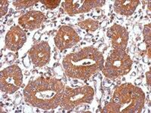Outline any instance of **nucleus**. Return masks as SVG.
<instances>
[{
    "instance_id": "nucleus-1",
    "label": "nucleus",
    "mask_w": 151,
    "mask_h": 113,
    "mask_svg": "<svg viewBox=\"0 0 151 113\" xmlns=\"http://www.w3.org/2000/svg\"><path fill=\"white\" fill-rule=\"evenodd\" d=\"M64 90L65 87L59 79L40 77L27 84L24 96L25 101L31 106L50 110L60 104Z\"/></svg>"
},
{
    "instance_id": "nucleus-2",
    "label": "nucleus",
    "mask_w": 151,
    "mask_h": 113,
    "mask_svg": "<svg viewBox=\"0 0 151 113\" xmlns=\"http://www.w3.org/2000/svg\"><path fill=\"white\" fill-rule=\"evenodd\" d=\"M67 76L73 79H89L104 66L103 54L94 47H87L75 53L69 54L62 62Z\"/></svg>"
},
{
    "instance_id": "nucleus-3",
    "label": "nucleus",
    "mask_w": 151,
    "mask_h": 113,
    "mask_svg": "<svg viewBox=\"0 0 151 113\" xmlns=\"http://www.w3.org/2000/svg\"><path fill=\"white\" fill-rule=\"evenodd\" d=\"M144 100L145 95L140 87L126 83L115 90L111 101L104 106L102 112L106 113L141 112Z\"/></svg>"
},
{
    "instance_id": "nucleus-4",
    "label": "nucleus",
    "mask_w": 151,
    "mask_h": 113,
    "mask_svg": "<svg viewBox=\"0 0 151 113\" xmlns=\"http://www.w3.org/2000/svg\"><path fill=\"white\" fill-rule=\"evenodd\" d=\"M132 66V60L125 51L114 50L107 57L102 69L106 78L116 79L129 73Z\"/></svg>"
},
{
    "instance_id": "nucleus-5",
    "label": "nucleus",
    "mask_w": 151,
    "mask_h": 113,
    "mask_svg": "<svg viewBox=\"0 0 151 113\" xmlns=\"http://www.w3.org/2000/svg\"><path fill=\"white\" fill-rule=\"evenodd\" d=\"M94 91L89 86L69 88L65 87L60 106L66 110H70L84 103H90L94 98Z\"/></svg>"
},
{
    "instance_id": "nucleus-6",
    "label": "nucleus",
    "mask_w": 151,
    "mask_h": 113,
    "mask_svg": "<svg viewBox=\"0 0 151 113\" xmlns=\"http://www.w3.org/2000/svg\"><path fill=\"white\" fill-rule=\"evenodd\" d=\"M22 82V72L17 66H10L0 73V88L2 92L13 94L20 88Z\"/></svg>"
},
{
    "instance_id": "nucleus-7",
    "label": "nucleus",
    "mask_w": 151,
    "mask_h": 113,
    "mask_svg": "<svg viewBox=\"0 0 151 113\" xmlns=\"http://www.w3.org/2000/svg\"><path fill=\"white\" fill-rule=\"evenodd\" d=\"M104 3V0H67L62 2V7L69 15L74 16L102 7Z\"/></svg>"
},
{
    "instance_id": "nucleus-8",
    "label": "nucleus",
    "mask_w": 151,
    "mask_h": 113,
    "mask_svg": "<svg viewBox=\"0 0 151 113\" xmlns=\"http://www.w3.org/2000/svg\"><path fill=\"white\" fill-rule=\"evenodd\" d=\"M80 40L79 35L68 26H64L59 29L55 37V45L60 51L68 49L77 44Z\"/></svg>"
},
{
    "instance_id": "nucleus-9",
    "label": "nucleus",
    "mask_w": 151,
    "mask_h": 113,
    "mask_svg": "<svg viewBox=\"0 0 151 113\" xmlns=\"http://www.w3.org/2000/svg\"><path fill=\"white\" fill-rule=\"evenodd\" d=\"M29 56L33 64L38 67L46 65L51 56V48L47 41L37 43L29 50Z\"/></svg>"
},
{
    "instance_id": "nucleus-10",
    "label": "nucleus",
    "mask_w": 151,
    "mask_h": 113,
    "mask_svg": "<svg viewBox=\"0 0 151 113\" xmlns=\"http://www.w3.org/2000/svg\"><path fill=\"white\" fill-rule=\"evenodd\" d=\"M107 36L111 40L113 49L116 51H125L128 45L129 33L123 26L114 24L109 29Z\"/></svg>"
},
{
    "instance_id": "nucleus-11",
    "label": "nucleus",
    "mask_w": 151,
    "mask_h": 113,
    "mask_svg": "<svg viewBox=\"0 0 151 113\" xmlns=\"http://www.w3.org/2000/svg\"><path fill=\"white\" fill-rule=\"evenodd\" d=\"M27 41L26 33L20 26H12L5 36V46L8 49L16 51L21 49Z\"/></svg>"
},
{
    "instance_id": "nucleus-12",
    "label": "nucleus",
    "mask_w": 151,
    "mask_h": 113,
    "mask_svg": "<svg viewBox=\"0 0 151 113\" xmlns=\"http://www.w3.org/2000/svg\"><path fill=\"white\" fill-rule=\"evenodd\" d=\"M45 19V16L42 12L39 11H29L19 18L18 24L24 29L34 30L40 28Z\"/></svg>"
},
{
    "instance_id": "nucleus-13",
    "label": "nucleus",
    "mask_w": 151,
    "mask_h": 113,
    "mask_svg": "<svg viewBox=\"0 0 151 113\" xmlns=\"http://www.w3.org/2000/svg\"><path fill=\"white\" fill-rule=\"evenodd\" d=\"M138 0H117L114 4V10L121 15L130 16L139 5Z\"/></svg>"
},
{
    "instance_id": "nucleus-14",
    "label": "nucleus",
    "mask_w": 151,
    "mask_h": 113,
    "mask_svg": "<svg viewBox=\"0 0 151 113\" xmlns=\"http://www.w3.org/2000/svg\"><path fill=\"white\" fill-rule=\"evenodd\" d=\"M78 25L81 29H85L87 32H94L99 27V22L95 20L88 19L86 21L79 22Z\"/></svg>"
},
{
    "instance_id": "nucleus-15",
    "label": "nucleus",
    "mask_w": 151,
    "mask_h": 113,
    "mask_svg": "<svg viewBox=\"0 0 151 113\" xmlns=\"http://www.w3.org/2000/svg\"><path fill=\"white\" fill-rule=\"evenodd\" d=\"M37 2H39V1L37 0H24V1L19 0V1H15L13 2V5L14 6H15L17 9H21L31 7Z\"/></svg>"
},
{
    "instance_id": "nucleus-16",
    "label": "nucleus",
    "mask_w": 151,
    "mask_h": 113,
    "mask_svg": "<svg viewBox=\"0 0 151 113\" xmlns=\"http://www.w3.org/2000/svg\"><path fill=\"white\" fill-rule=\"evenodd\" d=\"M151 27L150 24L146 25L144 28V31H143V35H144V42L146 43L148 48H150V43H151Z\"/></svg>"
},
{
    "instance_id": "nucleus-17",
    "label": "nucleus",
    "mask_w": 151,
    "mask_h": 113,
    "mask_svg": "<svg viewBox=\"0 0 151 113\" xmlns=\"http://www.w3.org/2000/svg\"><path fill=\"white\" fill-rule=\"evenodd\" d=\"M48 9H55L60 5V0H42L40 1Z\"/></svg>"
},
{
    "instance_id": "nucleus-18",
    "label": "nucleus",
    "mask_w": 151,
    "mask_h": 113,
    "mask_svg": "<svg viewBox=\"0 0 151 113\" xmlns=\"http://www.w3.org/2000/svg\"><path fill=\"white\" fill-rule=\"evenodd\" d=\"M9 8V2L6 0H2L0 2V13H1V17H3L6 14Z\"/></svg>"
},
{
    "instance_id": "nucleus-19",
    "label": "nucleus",
    "mask_w": 151,
    "mask_h": 113,
    "mask_svg": "<svg viewBox=\"0 0 151 113\" xmlns=\"http://www.w3.org/2000/svg\"><path fill=\"white\" fill-rule=\"evenodd\" d=\"M147 82L148 85L150 86V71L147 73Z\"/></svg>"
},
{
    "instance_id": "nucleus-20",
    "label": "nucleus",
    "mask_w": 151,
    "mask_h": 113,
    "mask_svg": "<svg viewBox=\"0 0 151 113\" xmlns=\"http://www.w3.org/2000/svg\"><path fill=\"white\" fill-rule=\"evenodd\" d=\"M53 16H54L53 13H51V12H48V17H53Z\"/></svg>"
}]
</instances>
